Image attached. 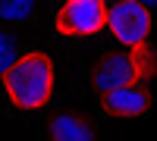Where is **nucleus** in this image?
<instances>
[{
  "instance_id": "f257e3e1",
  "label": "nucleus",
  "mask_w": 157,
  "mask_h": 141,
  "mask_svg": "<svg viewBox=\"0 0 157 141\" xmlns=\"http://www.w3.org/2000/svg\"><path fill=\"white\" fill-rule=\"evenodd\" d=\"M0 79H3L10 100L19 110H41L54 94V63L41 50H29Z\"/></svg>"
},
{
  "instance_id": "f03ea898",
  "label": "nucleus",
  "mask_w": 157,
  "mask_h": 141,
  "mask_svg": "<svg viewBox=\"0 0 157 141\" xmlns=\"http://www.w3.org/2000/svg\"><path fill=\"white\" fill-rule=\"evenodd\" d=\"M154 69H157V60L148 50V44L126 47L98 63L94 72H91V85L101 94H107V91H116V88H126V85H141L145 79L154 75Z\"/></svg>"
},
{
  "instance_id": "7ed1b4c3",
  "label": "nucleus",
  "mask_w": 157,
  "mask_h": 141,
  "mask_svg": "<svg viewBox=\"0 0 157 141\" xmlns=\"http://www.w3.org/2000/svg\"><path fill=\"white\" fill-rule=\"evenodd\" d=\"M107 25L123 47H141L151 35V9L141 0H116L107 6Z\"/></svg>"
},
{
  "instance_id": "20e7f679",
  "label": "nucleus",
  "mask_w": 157,
  "mask_h": 141,
  "mask_svg": "<svg viewBox=\"0 0 157 141\" xmlns=\"http://www.w3.org/2000/svg\"><path fill=\"white\" fill-rule=\"evenodd\" d=\"M57 32L66 38H88L107 28V0H66L57 13Z\"/></svg>"
},
{
  "instance_id": "39448f33",
  "label": "nucleus",
  "mask_w": 157,
  "mask_h": 141,
  "mask_svg": "<svg viewBox=\"0 0 157 141\" xmlns=\"http://www.w3.org/2000/svg\"><path fill=\"white\" fill-rule=\"evenodd\" d=\"M151 107V91L145 85H126L116 91L104 94V113L107 116H120V119H135L141 113H148Z\"/></svg>"
},
{
  "instance_id": "423d86ee",
  "label": "nucleus",
  "mask_w": 157,
  "mask_h": 141,
  "mask_svg": "<svg viewBox=\"0 0 157 141\" xmlns=\"http://www.w3.org/2000/svg\"><path fill=\"white\" fill-rule=\"evenodd\" d=\"M50 141H98L94 125L75 113H57L50 119Z\"/></svg>"
},
{
  "instance_id": "0eeeda50",
  "label": "nucleus",
  "mask_w": 157,
  "mask_h": 141,
  "mask_svg": "<svg viewBox=\"0 0 157 141\" xmlns=\"http://www.w3.org/2000/svg\"><path fill=\"white\" fill-rule=\"evenodd\" d=\"M35 13V0H0V19L3 22H25Z\"/></svg>"
},
{
  "instance_id": "6e6552de",
  "label": "nucleus",
  "mask_w": 157,
  "mask_h": 141,
  "mask_svg": "<svg viewBox=\"0 0 157 141\" xmlns=\"http://www.w3.org/2000/svg\"><path fill=\"white\" fill-rule=\"evenodd\" d=\"M19 60V47H16V38L6 35V32H0V75H3L13 63Z\"/></svg>"
},
{
  "instance_id": "1a4fd4ad",
  "label": "nucleus",
  "mask_w": 157,
  "mask_h": 141,
  "mask_svg": "<svg viewBox=\"0 0 157 141\" xmlns=\"http://www.w3.org/2000/svg\"><path fill=\"white\" fill-rule=\"evenodd\" d=\"M141 3H145V6L151 9V6H157V0H141Z\"/></svg>"
}]
</instances>
